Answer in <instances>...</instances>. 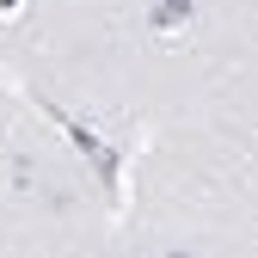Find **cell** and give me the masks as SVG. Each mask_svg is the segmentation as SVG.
<instances>
[{
  "label": "cell",
  "mask_w": 258,
  "mask_h": 258,
  "mask_svg": "<svg viewBox=\"0 0 258 258\" xmlns=\"http://www.w3.org/2000/svg\"><path fill=\"white\" fill-rule=\"evenodd\" d=\"M203 19V0H148V37H184Z\"/></svg>",
  "instance_id": "obj_1"
},
{
  "label": "cell",
  "mask_w": 258,
  "mask_h": 258,
  "mask_svg": "<svg viewBox=\"0 0 258 258\" xmlns=\"http://www.w3.org/2000/svg\"><path fill=\"white\" fill-rule=\"evenodd\" d=\"M7 190L13 197H31V190H37V154H25V148L7 154Z\"/></svg>",
  "instance_id": "obj_2"
},
{
  "label": "cell",
  "mask_w": 258,
  "mask_h": 258,
  "mask_svg": "<svg viewBox=\"0 0 258 258\" xmlns=\"http://www.w3.org/2000/svg\"><path fill=\"white\" fill-rule=\"evenodd\" d=\"M19 7H25V0H0V19H13V13H19Z\"/></svg>",
  "instance_id": "obj_3"
}]
</instances>
